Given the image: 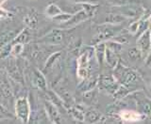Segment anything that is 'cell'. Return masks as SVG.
I'll use <instances>...</instances> for the list:
<instances>
[{
    "instance_id": "f1b7e54d",
    "label": "cell",
    "mask_w": 151,
    "mask_h": 124,
    "mask_svg": "<svg viewBox=\"0 0 151 124\" xmlns=\"http://www.w3.org/2000/svg\"><path fill=\"white\" fill-rule=\"evenodd\" d=\"M105 44L107 48L111 50L112 52H115L117 54H119L122 52V48H123L122 43H120V42H118L114 40H109L105 41Z\"/></svg>"
},
{
    "instance_id": "44dd1931",
    "label": "cell",
    "mask_w": 151,
    "mask_h": 124,
    "mask_svg": "<svg viewBox=\"0 0 151 124\" xmlns=\"http://www.w3.org/2000/svg\"><path fill=\"white\" fill-rule=\"evenodd\" d=\"M68 111L70 113V115L72 116L76 120L78 121H84V118H85V112L83 111V109L81 106L79 105H76L68 107Z\"/></svg>"
},
{
    "instance_id": "d6986e66",
    "label": "cell",
    "mask_w": 151,
    "mask_h": 124,
    "mask_svg": "<svg viewBox=\"0 0 151 124\" xmlns=\"http://www.w3.org/2000/svg\"><path fill=\"white\" fill-rule=\"evenodd\" d=\"M46 92H47V96H48V99L55 104L57 107L60 109V110L64 111L65 109L67 108V107H66V105H65L64 102H63V100L60 98V96L59 94H57L56 92H54L53 90H46Z\"/></svg>"
},
{
    "instance_id": "3957f363",
    "label": "cell",
    "mask_w": 151,
    "mask_h": 124,
    "mask_svg": "<svg viewBox=\"0 0 151 124\" xmlns=\"http://www.w3.org/2000/svg\"><path fill=\"white\" fill-rule=\"evenodd\" d=\"M15 116L19 120L23 123H28L31 114V105L28 101V98L26 96L18 97L15 101Z\"/></svg>"
},
{
    "instance_id": "7c38bea8",
    "label": "cell",
    "mask_w": 151,
    "mask_h": 124,
    "mask_svg": "<svg viewBox=\"0 0 151 124\" xmlns=\"http://www.w3.org/2000/svg\"><path fill=\"white\" fill-rule=\"evenodd\" d=\"M31 83L34 87L42 91L47 90V82L44 73L37 69H33L31 73Z\"/></svg>"
},
{
    "instance_id": "7402d4cb",
    "label": "cell",
    "mask_w": 151,
    "mask_h": 124,
    "mask_svg": "<svg viewBox=\"0 0 151 124\" xmlns=\"http://www.w3.org/2000/svg\"><path fill=\"white\" fill-rule=\"evenodd\" d=\"M127 17L124 16L120 13H110L106 16L105 23L106 24H111V25H119V24L125 22Z\"/></svg>"
},
{
    "instance_id": "d4e9b609",
    "label": "cell",
    "mask_w": 151,
    "mask_h": 124,
    "mask_svg": "<svg viewBox=\"0 0 151 124\" xmlns=\"http://www.w3.org/2000/svg\"><path fill=\"white\" fill-rule=\"evenodd\" d=\"M97 96H98V90L96 89V88H94L83 93V100L85 101V103H87L89 104H93L94 103H96Z\"/></svg>"
},
{
    "instance_id": "8fae6325",
    "label": "cell",
    "mask_w": 151,
    "mask_h": 124,
    "mask_svg": "<svg viewBox=\"0 0 151 124\" xmlns=\"http://www.w3.org/2000/svg\"><path fill=\"white\" fill-rule=\"evenodd\" d=\"M6 71L11 78H12L18 84H24V76L22 74V71L19 69V67L16 64L15 59H9V63L7 64Z\"/></svg>"
},
{
    "instance_id": "ffe728a7",
    "label": "cell",
    "mask_w": 151,
    "mask_h": 124,
    "mask_svg": "<svg viewBox=\"0 0 151 124\" xmlns=\"http://www.w3.org/2000/svg\"><path fill=\"white\" fill-rule=\"evenodd\" d=\"M105 61H106V63L109 65V67H111V69H113L117 66L118 63H119V56H117V53L112 52L111 50L108 49L106 47Z\"/></svg>"
},
{
    "instance_id": "f35d334b",
    "label": "cell",
    "mask_w": 151,
    "mask_h": 124,
    "mask_svg": "<svg viewBox=\"0 0 151 124\" xmlns=\"http://www.w3.org/2000/svg\"><path fill=\"white\" fill-rule=\"evenodd\" d=\"M70 2L74 4H85V3H91V4H98L99 0H69Z\"/></svg>"
},
{
    "instance_id": "83f0119b",
    "label": "cell",
    "mask_w": 151,
    "mask_h": 124,
    "mask_svg": "<svg viewBox=\"0 0 151 124\" xmlns=\"http://www.w3.org/2000/svg\"><path fill=\"white\" fill-rule=\"evenodd\" d=\"M143 56H144L143 53H142L138 47H133V48H131L127 51V56H129V58L133 62L139 61Z\"/></svg>"
},
{
    "instance_id": "ab89813d",
    "label": "cell",
    "mask_w": 151,
    "mask_h": 124,
    "mask_svg": "<svg viewBox=\"0 0 151 124\" xmlns=\"http://www.w3.org/2000/svg\"><path fill=\"white\" fill-rule=\"evenodd\" d=\"M145 66L148 67V68H151V51L149 53L146 55V58H145Z\"/></svg>"
},
{
    "instance_id": "cb8c5ba5",
    "label": "cell",
    "mask_w": 151,
    "mask_h": 124,
    "mask_svg": "<svg viewBox=\"0 0 151 124\" xmlns=\"http://www.w3.org/2000/svg\"><path fill=\"white\" fill-rule=\"evenodd\" d=\"M30 40V34L28 32L27 28H25V29L21 30L20 33H18L17 36L14 38V40L12 41V43H17V42H20V43L26 44Z\"/></svg>"
},
{
    "instance_id": "2e32d148",
    "label": "cell",
    "mask_w": 151,
    "mask_h": 124,
    "mask_svg": "<svg viewBox=\"0 0 151 124\" xmlns=\"http://www.w3.org/2000/svg\"><path fill=\"white\" fill-rule=\"evenodd\" d=\"M105 120H106V118L97 110L92 109V110L85 112L84 122H86V123H101Z\"/></svg>"
},
{
    "instance_id": "1f68e13d",
    "label": "cell",
    "mask_w": 151,
    "mask_h": 124,
    "mask_svg": "<svg viewBox=\"0 0 151 124\" xmlns=\"http://www.w3.org/2000/svg\"><path fill=\"white\" fill-rule=\"evenodd\" d=\"M72 16V14L71 13H68V12H61L59 15H57L55 17L52 18V20L56 23H59V24H63V23H65L66 21H68L69 19Z\"/></svg>"
},
{
    "instance_id": "277c9868",
    "label": "cell",
    "mask_w": 151,
    "mask_h": 124,
    "mask_svg": "<svg viewBox=\"0 0 151 124\" xmlns=\"http://www.w3.org/2000/svg\"><path fill=\"white\" fill-rule=\"evenodd\" d=\"M101 89L105 90L109 94H114L120 87V83L115 79L113 75L102 74L98 77V85Z\"/></svg>"
},
{
    "instance_id": "836d02e7",
    "label": "cell",
    "mask_w": 151,
    "mask_h": 124,
    "mask_svg": "<svg viewBox=\"0 0 151 124\" xmlns=\"http://www.w3.org/2000/svg\"><path fill=\"white\" fill-rule=\"evenodd\" d=\"M24 45L25 44L20 43V42L12 43V55L11 56H20L24 51Z\"/></svg>"
},
{
    "instance_id": "b9f144b4",
    "label": "cell",
    "mask_w": 151,
    "mask_h": 124,
    "mask_svg": "<svg viewBox=\"0 0 151 124\" xmlns=\"http://www.w3.org/2000/svg\"><path fill=\"white\" fill-rule=\"evenodd\" d=\"M149 29L151 31V16H150V19H149Z\"/></svg>"
},
{
    "instance_id": "d590c367",
    "label": "cell",
    "mask_w": 151,
    "mask_h": 124,
    "mask_svg": "<svg viewBox=\"0 0 151 124\" xmlns=\"http://www.w3.org/2000/svg\"><path fill=\"white\" fill-rule=\"evenodd\" d=\"M12 114L9 112L8 109L3 106L2 104H0V120H7V118H12Z\"/></svg>"
},
{
    "instance_id": "4fadbf2b",
    "label": "cell",
    "mask_w": 151,
    "mask_h": 124,
    "mask_svg": "<svg viewBox=\"0 0 151 124\" xmlns=\"http://www.w3.org/2000/svg\"><path fill=\"white\" fill-rule=\"evenodd\" d=\"M144 114L142 115L141 113L137 112L132 109H122L119 112V118L125 122H135L140 121L144 118Z\"/></svg>"
},
{
    "instance_id": "8992f818",
    "label": "cell",
    "mask_w": 151,
    "mask_h": 124,
    "mask_svg": "<svg viewBox=\"0 0 151 124\" xmlns=\"http://www.w3.org/2000/svg\"><path fill=\"white\" fill-rule=\"evenodd\" d=\"M89 18L90 17L87 14V12L85 11L83 9H81L76 13L72 14V16H71V18L68 21L60 24V27L63 28V29H71V28L78 26L79 24H81L82 22L88 20Z\"/></svg>"
},
{
    "instance_id": "603a6c76",
    "label": "cell",
    "mask_w": 151,
    "mask_h": 124,
    "mask_svg": "<svg viewBox=\"0 0 151 124\" xmlns=\"http://www.w3.org/2000/svg\"><path fill=\"white\" fill-rule=\"evenodd\" d=\"M105 52H106V44L105 41L104 42H99V43L96 44V48H94V54L97 58V62L99 64L103 63V60L105 59Z\"/></svg>"
},
{
    "instance_id": "30bf717a",
    "label": "cell",
    "mask_w": 151,
    "mask_h": 124,
    "mask_svg": "<svg viewBox=\"0 0 151 124\" xmlns=\"http://www.w3.org/2000/svg\"><path fill=\"white\" fill-rule=\"evenodd\" d=\"M137 47L141 50L143 55H147L151 51V31L149 28L141 33L137 40Z\"/></svg>"
},
{
    "instance_id": "8d00e7d4",
    "label": "cell",
    "mask_w": 151,
    "mask_h": 124,
    "mask_svg": "<svg viewBox=\"0 0 151 124\" xmlns=\"http://www.w3.org/2000/svg\"><path fill=\"white\" fill-rule=\"evenodd\" d=\"M111 40H114V41H118V42H120V43H122V44H124V43H127L129 42V37H127V35H125V34H122V32L120 33H118V34L113 38V39H111Z\"/></svg>"
},
{
    "instance_id": "484cf974",
    "label": "cell",
    "mask_w": 151,
    "mask_h": 124,
    "mask_svg": "<svg viewBox=\"0 0 151 124\" xmlns=\"http://www.w3.org/2000/svg\"><path fill=\"white\" fill-rule=\"evenodd\" d=\"M61 12H63V9H61L58 5L57 4H54V3H51L49 4L48 6H47L45 8V15L47 17H49V18H53L57 15H59V14H60Z\"/></svg>"
},
{
    "instance_id": "4316f807",
    "label": "cell",
    "mask_w": 151,
    "mask_h": 124,
    "mask_svg": "<svg viewBox=\"0 0 151 124\" xmlns=\"http://www.w3.org/2000/svg\"><path fill=\"white\" fill-rule=\"evenodd\" d=\"M81 9H83L85 11L87 12L90 18L93 17L96 15L98 9V4H91V3H85V4H80Z\"/></svg>"
},
{
    "instance_id": "e0dca14e",
    "label": "cell",
    "mask_w": 151,
    "mask_h": 124,
    "mask_svg": "<svg viewBox=\"0 0 151 124\" xmlns=\"http://www.w3.org/2000/svg\"><path fill=\"white\" fill-rule=\"evenodd\" d=\"M81 84L78 86V91L79 93H84L88 91V90H91L94 88H96V86L98 85V78L92 76V77H88L86 79H84L81 81Z\"/></svg>"
},
{
    "instance_id": "5bb4252c",
    "label": "cell",
    "mask_w": 151,
    "mask_h": 124,
    "mask_svg": "<svg viewBox=\"0 0 151 124\" xmlns=\"http://www.w3.org/2000/svg\"><path fill=\"white\" fill-rule=\"evenodd\" d=\"M135 95H136L137 105L139 106V108L142 110L144 115L151 116V100L146 98L142 94H137V91L135 92Z\"/></svg>"
},
{
    "instance_id": "d6a6232c",
    "label": "cell",
    "mask_w": 151,
    "mask_h": 124,
    "mask_svg": "<svg viewBox=\"0 0 151 124\" xmlns=\"http://www.w3.org/2000/svg\"><path fill=\"white\" fill-rule=\"evenodd\" d=\"M108 1L114 7H120L125 6V5H131L133 3H137L138 0H108Z\"/></svg>"
},
{
    "instance_id": "e575fe53",
    "label": "cell",
    "mask_w": 151,
    "mask_h": 124,
    "mask_svg": "<svg viewBox=\"0 0 151 124\" xmlns=\"http://www.w3.org/2000/svg\"><path fill=\"white\" fill-rule=\"evenodd\" d=\"M140 25H141L140 19H139V20L135 21V22H133V23H131L129 25V34L136 35L140 30Z\"/></svg>"
},
{
    "instance_id": "9a60e30c",
    "label": "cell",
    "mask_w": 151,
    "mask_h": 124,
    "mask_svg": "<svg viewBox=\"0 0 151 124\" xmlns=\"http://www.w3.org/2000/svg\"><path fill=\"white\" fill-rule=\"evenodd\" d=\"M24 24L27 26V28L34 29L39 25V16L34 9H30L29 12H27L23 19Z\"/></svg>"
},
{
    "instance_id": "60d3db41",
    "label": "cell",
    "mask_w": 151,
    "mask_h": 124,
    "mask_svg": "<svg viewBox=\"0 0 151 124\" xmlns=\"http://www.w3.org/2000/svg\"><path fill=\"white\" fill-rule=\"evenodd\" d=\"M6 1H7V0H0V6H1L2 4H4Z\"/></svg>"
},
{
    "instance_id": "7bdbcfd3",
    "label": "cell",
    "mask_w": 151,
    "mask_h": 124,
    "mask_svg": "<svg viewBox=\"0 0 151 124\" xmlns=\"http://www.w3.org/2000/svg\"><path fill=\"white\" fill-rule=\"evenodd\" d=\"M150 87H151V80H150Z\"/></svg>"
},
{
    "instance_id": "7a4b0ae2",
    "label": "cell",
    "mask_w": 151,
    "mask_h": 124,
    "mask_svg": "<svg viewBox=\"0 0 151 124\" xmlns=\"http://www.w3.org/2000/svg\"><path fill=\"white\" fill-rule=\"evenodd\" d=\"M122 29L121 26L118 25H111V24H107V25H102L99 26L98 31L96 34L93 37L92 42L93 44H97L99 42H104L109 40L113 39L118 33Z\"/></svg>"
},
{
    "instance_id": "f546056e",
    "label": "cell",
    "mask_w": 151,
    "mask_h": 124,
    "mask_svg": "<svg viewBox=\"0 0 151 124\" xmlns=\"http://www.w3.org/2000/svg\"><path fill=\"white\" fill-rule=\"evenodd\" d=\"M130 92H131L130 88H127L123 85H120V87L118 88V89L115 91V93L113 94V97L117 100H122V99H124L126 96H127L129 93H130Z\"/></svg>"
},
{
    "instance_id": "74e56055",
    "label": "cell",
    "mask_w": 151,
    "mask_h": 124,
    "mask_svg": "<svg viewBox=\"0 0 151 124\" xmlns=\"http://www.w3.org/2000/svg\"><path fill=\"white\" fill-rule=\"evenodd\" d=\"M12 16V14L11 11H7L3 8L0 7V20H6V19H9Z\"/></svg>"
},
{
    "instance_id": "4dcf8cb0",
    "label": "cell",
    "mask_w": 151,
    "mask_h": 124,
    "mask_svg": "<svg viewBox=\"0 0 151 124\" xmlns=\"http://www.w3.org/2000/svg\"><path fill=\"white\" fill-rule=\"evenodd\" d=\"M12 42H9V43L1 46V50H0V58L6 59L9 56L12 55Z\"/></svg>"
},
{
    "instance_id": "ba28073f",
    "label": "cell",
    "mask_w": 151,
    "mask_h": 124,
    "mask_svg": "<svg viewBox=\"0 0 151 124\" xmlns=\"http://www.w3.org/2000/svg\"><path fill=\"white\" fill-rule=\"evenodd\" d=\"M44 105H45V110L46 112L48 120L52 123H60L63 120H61L60 109L57 107L50 100H47V101L45 100V101H44Z\"/></svg>"
},
{
    "instance_id": "ac0fdd59",
    "label": "cell",
    "mask_w": 151,
    "mask_h": 124,
    "mask_svg": "<svg viewBox=\"0 0 151 124\" xmlns=\"http://www.w3.org/2000/svg\"><path fill=\"white\" fill-rule=\"evenodd\" d=\"M61 56V52H56V53L52 54L48 58H47V60L45 61V64L44 66V71H45V73H50V71H52V70L54 69V67L57 66V63H58L59 59L60 58Z\"/></svg>"
},
{
    "instance_id": "52a82bcc",
    "label": "cell",
    "mask_w": 151,
    "mask_h": 124,
    "mask_svg": "<svg viewBox=\"0 0 151 124\" xmlns=\"http://www.w3.org/2000/svg\"><path fill=\"white\" fill-rule=\"evenodd\" d=\"M9 74L6 70H0V94L5 99H12L13 96V88L9 80Z\"/></svg>"
},
{
    "instance_id": "9c48e42d",
    "label": "cell",
    "mask_w": 151,
    "mask_h": 124,
    "mask_svg": "<svg viewBox=\"0 0 151 124\" xmlns=\"http://www.w3.org/2000/svg\"><path fill=\"white\" fill-rule=\"evenodd\" d=\"M63 39H64V32L63 29H53L48 34H46L42 38H41L40 41L46 44L58 45L63 42Z\"/></svg>"
},
{
    "instance_id": "6da1fadb",
    "label": "cell",
    "mask_w": 151,
    "mask_h": 124,
    "mask_svg": "<svg viewBox=\"0 0 151 124\" xmlns=\"http://www.w3.org/2000/svg\"><path fill=\"white\" fill-rule=\"evenodd\" d=\"M113 76L120 83V85L130 88L135 87L137 84L142 82L141 76L134 70L129 69L122 63H118L115 68H113Z\"/></svg>"
},
{
    "instance_id": "5b68a950",
    "label": "cell",
    "mask_w": 151,
    "mask_h": 124,
    "mask_svg": "<svg viewBox=\"0 0 151 124\" xmlns=\"http://www.w3.org/2000/svg\"><path fill=\"white\" fill-rule=\"evenodd\" d=\"M77 75L80 81L89 77L90 71V52L85 51L79 56L77 62Z\"/></svg>"
}]
</instances>
